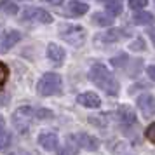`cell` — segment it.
<instances>
[{
	"mask_svg": "<svg viewBox=\"0 0 155 155\" xmlns=\"http://www.w3.org/2000/svg\"><path fill=\"white\" fill-rule=\"evenodd\" d=\"M91 80L98 85L99 89H103L106 94H110V96H117L119 91H120L119 82H117L115 77L110 73V70L106 68L105 64H101V63L92 64V68H91Z\"/></svg>",
	"mask_w": 155,
	"mask_h": 155,
	"instance_id": "1",
	"label": "cell"
},
{
	"mask_svg": "<svg viewBox=\"0 0 155 155\" xmlns=\"http://www.w3.org/2000/svg\"><path fill=\"white\" fill-rule=\"evenodd\" d=\"M35 120H37V108H31V106H21L12 113V126L21 134L28 133Z\"/></svg>",
	"mask_w": 155,
	"mask_h": 155,
	"instance_id": "2",
	"label": "cell"
},
{
	"mask_svg": "<svg viewBox=\"0 0 155 155\" xmlns=\"http://www.w3.org/2000/svg\"><path fill=\"white\" fill-rule=\"evenodd\" d=\"M59 37L73 47H80L87 38V31L80 25H61L59 26Z\"/></svg>",
	"mask_w": 155,
	"mask_h": 155,
	"instance_id": "3",
	"label": "cell"
},
{
	"mask_svg": "<svg viewBox=\"0 0 155 155\" xmlns=\"http://www.w3.org/2000/svg\"><path fill=\"white\" fill-rule=\"evenodd\" d=\"M61 85H63V80L58 73H45L42 75V78L38 80V85H37V91L40 96H54L61 91Z\"/></svg>",
	"mask_w": 155,
	"mask_h": 155,
	"instance_id": "4",
	"label": "cell"
},
{
	"mask_svg": "<svg viewBox=\"0 0 155 155\" xmlns=\"http://www.w3.org/2000/svg\"><path fill=\"white\" fill-rule=\"evenodd\" d=\"M70 138L75 141V145H77L78 148H84L87 152H94V150H98V147H99L98 140H96L94 136H91V134H87V133L71 134Z\"/></svg>",
	"mask_w": 155,
	"mask_h": 155,
	"instance_id": "5",
	"label": "cell"
},
{
	"mask_svg": "<svg viewBox=\"0 0 155 155\" xmlns=\"http://www.w3.org/2000/svg\"><path fill=\"white\" fill-rule=\"evenodd\" d=\"M136 103H138V108L141 110L143 117L150 119V117L155 115V96H152V94H141Z\"/></svg>",
	"mask_w": 155,
	"mask_h": 155,
	"instance_id": "6",
	"label": "cell"
},
{
	"mask_svg": "<svg viewBox=\"0 0 155 155\" xmlns=\"http://www.w3.org/2000/svg\"><path fill=\"white\" fill-rule=\"evenodd\" d=\"M117 120H119V124L124 129H129V127L136 126V115H134V112L129 106H120L117 110Z\"/></svg>",
	"mask_w": 155,
	"mask_h": 155,
	"instance_id": "7",
	"label": "cell"
},
{
	"mask_svg": "<svg viewBox=\"0 0 155 155\" xmlns=\"http://www.w3.org/2000/svg\"><path fill=\"white\" fill-rule=\"evenodd\" d=\"M23 16L28 18V19H37V21H40V23H45V25L52 23V16L47 11L38 9V7H26L23 11Z\"/></svg>",
	"mask_w": 155,
	"mask_h": 155,
	"instance_id": "8",
	"label": "cell"
},
{
	"mask_svg": "<svg viewBox=\"0 0 155 155\" xmlns=\"http://www.w3.org/2000/svg\"><path fill=\"white\" fill-rule=\"evenodd\" d=\"M77 101L82 106H85V108H99V106H101V99H99V96L96 94V92H91V91L78 94Z\"/></svg>",
	"mask_w": 155,
	"mask_h": 155,
	"instance_id": "9",
	"label": "cell"
},
{
	"mask_svg": "<svg viewBox=\"0 0 155 155\" xmlns=\"http://www.w3.org/2000/svg\"><path fill=\"white\" fill-rule=\"evenodd\" d=\"M38 145L47 152H54L58 148V136L54 133H42L38 136Z\"/></svg>",
	"mask_w": 155,
	"mask_h": 155,
	"instance_id": "10",
	"label": "cell"
},
{
	"mask_svg": "<svg viewBox=\"0 0 155 155\" xmlns=\"http://www.w3.org/2000/svg\"><path fill=\"white\" fill-rule=\"evenodd\" d=\"M19 40H21V33L19 31H7L0 38V51H9L11 47H14Z\"/></svg>",
	"mask_w": 155,
	"mask_h": 155,
	"instance_id": "11",
	"label": "cell"
},
{
	"mask_svg": "<svg viewBox=\"0 0 155 155\" xmlns=\"http://www.w3.org/2000/svg\"><path fill=\"white\" fill-rule=\"evenodd\" d=\"M64 56H66V52H64L63 47H59L58 44H49V47H47V58L54 64H61L64 61Z\"/></svg>",
	"mask_w": 155,
	"mask_h": 155,
	"instance_id": "12",
	"label": "cell"
},
{
	"mask_svg": "<svg viewBox=\"0 0 155 155\" xmlns=\"http://www.w3.org/2000/svg\"><path fill=\"white\" fill-rule=\"evenodd\" d=\"M87 11H89V5H87V4L78 2V0H71L70 4H68V7H66V14L80 18V16H84Z\"/></svg>",
	"mask_w": 155,
	"mask_h": 155,
	"instance_id": "13",
	"label": "cell"
},
{
	"mask_svg": "<svg viewBox=\"0 0 155 155\" xmlns=\"http://www.w3.org/2000/svg\"><path fill=\"white\" fill-rule=\"evenodd\" d=\"M108 148L112 155H134L124 141H108Z\"/></svg>",
	"mask_w": 155,
	"mask_h": 155,
	"instance_id": "14",
	"label": "cell"
},
{
	"mask_svg": "<svg viewBox=\"0 0 155 155\" xmlns=\"http://www.w3.org/2000/svg\"><path fill=\"white\" fill-rule=\"evenodd\" d=\"M58 155H78V147L75 145V141L71 140L70 136H68V140L64 143V147L59 148Z\"/></svg>",
	"mask_w": 155,
	"mask_h": 155,
	"instance_id": "15",
	"label": "cell"
},
{
	"mask_svg": "<svg viewBox=\"0 0 155 155\" xmlns=\"http://www.w3.org/2000/svg\"><path fill=\"white\" fill-rule=\"evenodd\" d=\"M155 21V16L152 12H147V11H143V12H136L134 14V23H138V25H152Z\"/></svg>",
	"mask_w": 155,
	"mask_h": 155,
	"instance_id": "16",
	"label": "cell"
},
{
	"mask_svg": "<svg viewBox=\"0 0 155 155\" xmlns=\"http://www.w3.org/2000/svg\"><path fill=\"white\" fill-rule=\"evenodd\" d=\"M0 11L5 14H18V4L14 0H0Z\"/></svg>",
	"mask_w": 155,
	"mask_h": 155,
	"instance_id": "17",
	"label": "cell"
},
{
	"mask_svg": "<svg viewBox=\"0 0 155 155\" xmlns=\"http://www.w3.org/2000/svg\"><path fill=\"white\" fill-rule=\"evenodd\" d=\"M106 12H108L110 18L119 16L120 12H122V4H120L119 0H110V2L106 4Z\"/></svg>",
	"mask_w": 155,
	"mask_h": 155,
	"instance_id": "18",
	"label": "cell"
},
{
	"mask_svg": "<svg viewBox=\"0 0 155 155\" xmlns=\"http://www.w3.org/2000/svg\"><path fill=\"white\" fill-rule=\"evenodd\" d=\"M92 19H94V23L99 25V26H112V18L106 16L105 12H96Z\"/></svg>",
	"mask_w": 155,
	"mask_h": 155,
	"instance_id": "19",
	"label": "cell"
},
{
	"mask_svg": "<svg viewBox=\"0 0 155 155\" xmlns=\"http://www.w3.org/2000/svg\"><path fill=\"white\" fill-rule=\"evenodd\" d=\"M9 75H11V71H9V66H7L5 63H2V61H0V91L4 89V85L7 84Z\"/></svg>",
	"mask_w": 155,
	"mask_h": 155,
	"instance_id": "20",
	"label": "cell"
},
{
	"mask_svg": "<svg viewBox=\"0 0 155 155\" xmlns=\"http://www.w3.org/2000/svg\"><path fill=\"white\" fill-rule=\"evenodd\" d=\"M11 133L5 131V129H0V150H4V148H7L11 145Z\"/></svg>",
	"mask_w": 155,
	"mask_h": 155,
	"instance_id": "21",
	"label": "cell"
},
{
	"mask_svg": "<svg viewBox=\"0 0 155 155\" xmlns=\"http://www.w3.org/2000/svg\"><path fill=\"white\" fill-rule=\"evenodd\" d=\"M122 33H124L122 30H110L106 35H103V38H105L106 42H119V38Z\"/></svg>",
	"mask_w": 155,
	"mask_h": 155,
	"instance_id": "22",
	"label": "cell"
},
{
	"mask_svg": "<svg viewBox=\"0 0 155 155\" xmlns=\"http://www.w3.org/2000/svg\"><path fill=\"white\" fill-rule=\"evenodd\" d=\"M148 0H129V7L134 9V11H140V9L147 7Z\"/></svg>",
	"mask_w": 155,
	"mask_h": 155,
	"instance_id": "23",
	"label": "cell"
},
{
	"mask_svg": "<svg viewBox=\"0 0 155 155\" xmlns=\"http://www.w3.org/2000/svg\"><path fill=\"white\" fill-rule=\"evenodd\" d=\"M145 138L155 145V124H150V126L145 129Z\"/></svg>",
	"mask_w": 155,
	"mask_h": 155,
	"instance_id": "24",
	"label": "cell"
},
{
	"mask_svg": "<svg viewBox=\"0 0 155 155\" xmlns=\"http://www.w3.org/2000/svg\"><path fill=\"white\" fill-rule=\"evenodd\" d=\"M138 42H134V44H131V49H140V51H143L145 49V42L141 40V38H136Z\"/></svg>",
	"mask_w": 155,
	"mask_h": 155,
	"instance_id": "25",
	"label": "cell"
},
{
	"mask_svg": "<svg viewBox=\"0 0 155 155\" xmlns=\"http://www.w3.org/2000/svg\"><path fill=\"white\" fill-rule=\"evenodd\" d=\"M148 75H150V78L152 80H155V64H152V66H148Z\"/></svg>",
	"mask_w": 155,
	"mask_h": 155,
	"instance_id": "26",
	"label": "cell"
},
{
	"mask_svg": "<svg viewBox=\"0 0 155 155\" xmlns=\"http://www.w3.org/2000/svg\"><path fill=\"white\" fill-rule=\"evenodd\" d=\"M11 155H30L28 152H25V150H16V152H12Z\"/></svg>",
	"mask_w": 155,
	"mask_h": 155,
	"instance_id": "27",
	"label": "cell"
},
{
	"mask_svg": "<svg viewBox=\"0 0 155 155\" xmlns=\"http://www.w3.org/2000/svg\"><path fill=\"white\" fill-rule=\"evenodd\" d=\"M44 2H47V4H52V5H59L63 0H44Z\"/></svg>",
	"mask_w": 155,
	"mask_h": 155,
	"instance_id": "28",
	"label": "cell"
},
{
	"mask_svg": "<svg viewBox=\"0 0 155 155\" xmlns=\"http://www.w3.org/2000/svg\"><path fill=\"white\" fill-rule=\"evenodd\" d=\"M148 33H150V37H152V40H153V45H155V28H152L150 31H148Z\"/></svg>",
	"mask_w": 155,
	"mask_h": 155,
	"instance_id": "29",
	"label": "cell"
},
{
	"mask_svg": "<svg viewBox=\"0 0 155 155\" xmlns=\"http://www.w3.org/2000/svg\"><path fill=\"white\" fill-rule=\"evenodd\" d=\"M2 33H4V23L0 21V35H2Z\"/></svg>",
	"mask_w": 155,
	"mask_h": 155,
	"instance_id": "30",
	"label": "cell"
},
{
	"mask_svg": "<svg viewBox=\"0 0 155 155\" xmlns=\"http://www.w3.org/2000/svg\"><path fill=\"white\" fill-rule=\"evenodd\" d=\"M0 129H4V117H0Z\"/></svg>",
	"mask_w": 155,
	"mask_h": 155,
	"instance_id": "31",
	"label": "cell"
}]
</instances>
